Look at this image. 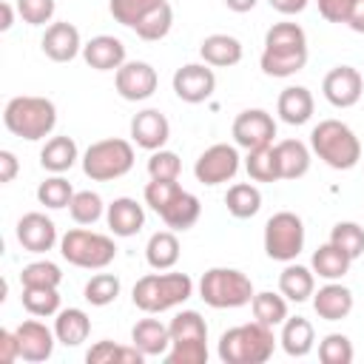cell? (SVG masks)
<instances>
[{
    "label": "cell",
    "instance_id": "cell-6",
    "mask_svg": "<svg viewBox=\"0 0 364 364\" xmlns=\"http://www.w3.org/2000/svg\"><path fill=\"white\" fill-rule=\"evenodd\" d=\"M256 296L250 276L236 267H210L199 279V299L213 310H236Z\"/></svg>",
    "mask_w": 364,
    "mask_h": 364
},
{
    "label": "cell",
    "instance_id": "cell-36",
    "mask_svg": "<svg viewBox=\"0 0 364 364\" xmlns=\"http://www.w3.org/2000/svg\"><path fill=\"white\" fill-rule=\"evenodd\" d=\"M171 26H173V9H171V3H168V0H162L156 9H151V11H148L136 26H134V31H136V37H139V40L156 43V40L168 37Z\"/></svg>",
    "mask_w": 364,
    "mask_h": 364
},
{
    "label": "cell",
    "instance_id": "cell-1",
    "mask_svg": "<svg viewBox=\"0 0 364 364\" xmlns=\"http://www.w3.org/2000/svg\"><path fill=\"white\" fill-rule=\"evenodd\" d=\"M259 65L267 77H293L307 65V34L299 23H273L264 34Z\"/></svg>",
    "mask_w": 364,
    "mask_h": 364
},
{
    "label": "cell",
    "instance_id": "cell-2",
    "mask_svg": "<svg viewBox=\"0 0 364 364\" xmlns=\"http://www.w3.org/2000/svg\"><path fill=\"white\" fill-rule=\"evenodd\" d=\"M191 296H193V279L188 273H168V270L145 273L142 279H136L131 290L134 307H139L148 316L173 310L185 304Z\"/></svg>",
    "mask_w": 364,
    "mask_h": 364
},
{
    "label": "cell",
    "instance_id": "cell-44",
    "mask_svg": "<svg viewBox=\"0 0 364 364\" xmlns=\"http://www.w3.org/2000/svg\"><path fill=\"white\" fill-rule=\"evenodd\" d=\"M63 282V273L54 262L48 259H40V262H28L23 270H20V284L23 287H60Z\"/></svg>",
    "mask_w": 364,
    "mask_h": 364
},
{
    "label": "cell",
    "instance_id": "cell-26",
    "mask_svg": "<svg viewBox=\"0 0 364 364\" xmlns=\"http://www.w3.org/2000/svg\"><path fill=\"white\" fill-rule=\"evenodd\" d=\"M199 216H202V202L185 188L159 210V219L171 230H188V228H193L199 222Z\"/></svg>",
    "mask_w": 364,
    "mask_h": 364
},
{
    "label": "cell",
    "instance_id": "cell-47",
    "mask_svg": "<svg viewBox=\"0 0 364 364\" xmlns=\"http://www.w3.org/2000/svg\"><path fill=\"white\" fill-rule=\"evenodd\" d=\"M179 171H182V162L173 151H151L148 156V176L151 179H179Z\"/></svg>",
    "mask_w": 364,
    "mask_h": 364
},
{
    "label": "cell",
    "instance_id": "cell-43",
    "mask_svg": "<svg viewBox=\"0 0 364 364\" xmlns=\"http://www.w3.org/2000/svg\"><path fill=\"white\" fill-rule=\"evenodd\" d=\"M330 242L341 247L353 262L364 256V228L358 222H336L330 230Z\"/></svg>",
    "mask_w": 364,
    "mask_h": 364
},
{
    "label": "cell",
    "instance_id": "cell-24",
    "mask_svg": "<svg viewBox=\"0 0 364 364\" xmlns=\"http://www.w3.org/2000/svg\"><path fill=\"white\" fill-rule=\"evenodd\" d=\"M313 108H316L313 94L304 85H287L279 94V100H276V114L287 125H304V122H310Z\"/></svg>",
    "mask_w": 364,
    "mask_h": 364
},
{
    "label": "cell",
    "instance_id": "cell-34",
    "mask_svg": "<svg viewBox=\"0 0 364 364\" xmlns=\"http://www.w3.org/2000/svg\"><path fill=\"white\" fill-rule=\"evenodd\" d=\"M250 310H253V318L267 324V327H282L284 318H287V299L282 293H273V290H262L253 296L250 301Z\"/></svg>",
    "mask_w": 364,
    "mask_h": 364
},
{
    "label": "cell",
    "instance_id": "cell-37",
    "mask_svg": "<svg viewBox=\"0 0 364 364\" xmlns=\"http://www.w3.org/2000/svg\"><path fill=\"white\" fill-rule=\"evenodd\" d=\"M245 171H247V176H250L253 182H279L282 173H279V162H276L273 145L247 151V156H245Z\"/></svg>",
    "mask_w": 364,
    "mask_h": 364
},
{
    "label": "cell",
    "instance_id": "cell-10",
    "mask_svg": "<svg viewBox=\"0 0 364 364\" xmlns=\"http://www.w3.org/2000/svg\"><path fill=\"white\" fill-rule=\"evenodd\" d=\"M236 173H239V151H236V145H228V142H216V145L205 148L199 154V159L193 162L196 182H202L208 188L230 182Z\"/></svg>",
    "mask_w": 364,
    "mask_h": 364
},
{
    "label": "cell",
    "instance_id": "cell-22",
    "mask_svg": "<svg viewBox=\"0 0 364 364\" xmlns=\"http://www.w3.org/2000/svg\"><path fill=\"white\" fill-rule=\"evenodd\" d=\"M131 344L145 358H159L171 350V330L159 318H139L131 330Z\"/></svg>",
    "mask_w": 364,
    "mask_h": 364
},
{
    "label": "cell",
    "instance_id": "cell-42",
    "mask_svg": "<svg viewBox=\"0 0 364 364\" xmlns=\"http://www.w3.org/2000/svg\"><path fill=\"white\" fill-rule=\"evenodd\" d=\"M68 213L77 225H94L102 219L105 213V205H102V196L94 193V191H77L71 205H68Z\"/></svg>",
    "mask_w": 364,
    "mask_h": 364
},
{
    "label": "cell",
    "instance_id": "cell-35",
    "mask_svg": "<svg viewBox=\"0 0 364 364\" xmlns=\"http://www.w3.org/2000/svg\"><path fill=\"white\" fill-rule=\"evenodd\" d=\"M85 361L88 364H142L145 355L131 344V347H122V344H114L108 338L97 341L88 353H85Z\"/></svg>",
    "mask_w": 364,
    "mask_h": 364
},
{
    "label": "cell",
    "instance_id": "cell-9",
    "mask_svg": "<svg viewBox=\"0 0 364 364\" xmlns=\"http://www.w3.org/2000/svg\"><path fill=\"white\" fill-rule=\"evenodd\" d=\"M304 250V222L293 210H279L264 222V253L273 262H296Z\"/></svg>",
    "mask_w": 364,
    "mask_h": 364
},
{
    "label": "cell",
    "instance_id": "cell-51",
    "mask_svg": "<svg viewBox=\"0 0 364 364\" xmlns=\"http://www.w3.org/2000/svg\"><path fill=\"white\" fill-rule=\"evenodd\" d=\"M17 358H20V344H17L14 330H0V361L11 364Z\"/></svg>",
    "mask_w": 364,
    "mask_h": 364
},
{
    "label": "cell",
    "instance_id": "cell-17",
    "mask_svg": "<svg viewBox=\"0 0 364 364\" xmlns=\"http://www.w3.org/2000/svg\"><path fill=\"white\" fill-rule=\"evenodd\" d=\"M17 242L28 253H48L57 245V225L40 210L23 213L17 219Z\"/></svg>",
    "mask_w": 364,
    "mask_h": 364
},
{
    "label": "cell",
    "instance_id": "cell-19",
    "mask_svg": "<svg viewBox=\"0 0 364 364\" xmlns=\"http://www.w3.org/2000/svg\"><path fill=\"white\" fill-rule=\"evenodd\" d=\"M105 222H108L114 236L128 239V236H136L145 228V210H142V205L136 199L119 196L105 208Z\"/></svg>",
    "mask_w": 364,
    "mask_h": 364
},
{
    "label": "cell",
    "instance_id": "cell-23",
    "mask_svg": "<svg viewBox=\"0 0 364 364\" xmlns=\"http://www.w3.org/2000/svg\"><path fill=\"white\" fill-rule=\"evenodd\" d=\"M242 43L233 37V34H208L202 43H199V57L202 63L213 65V68H230V65H239L242 63Z\"/></svg>",
    "mask_w": 364,
    "mask_h": 364
},
{
    "label": "cell",
    "instance_id": "cell-11",
    "mask_svg": "<svg viewBox=\"0 0 364 364\" xmlns=\"http://www.w3.org/2000/svg\"><path fill=\"white\" fill-rule=\"evenodd\" d=\"M173 94L188 102V105H199L205 100L213 97L216 91V74H213V65L208 63H185L173 71Z\"/></svg>",
    "mask_w": 364,
    "mask_h": 364
},
{
    "label": "cell",
    "instance_id": "cell-4",
    "mask_svg": "<svg viewBox=\"0 0 364 364\" xmlns=\"http://www.w3.org/2000/svg\"><path fill=\"white\" fill-rule=\"evenodd\" d=\"M3 125L9 128V134L26 142L46 139L57 125V105L48 97H34V94L11 97L3 108Z\"/></svg>",
    "mask_w": 364,
    "mask_h": 364
},
{
    "label": "cell",
    "instance_id": "cell-53",
    "mask_svg": "<svg viewBox=\"0 0 364 364\" xmlns=\"http://www.w3.org/2000/svg\"><path fill=\"white\" fill-rule=\"evenodd\" d=\"M267 3H270L273 11H279L284 17H293V14H301L310 0H267Z\"/></svg>",
    "mask_w": 364,
    "mask_h": 364
},
{
    "label": "cell",
    "instance_id": "cell-28",
    "mask_svg": "<svg viewBox=\"0 0 364 364\" xmlns=\"http://www.w3.org/2000/svg\"><path fill=\"white\" fill-rule=\"evenodd\" d=\"M273 151H276V162H279L282 179H301L310 171V148L301 139L273 142Z\"/></svg>",
    "mask_w": 364,
    "mask_h": 364
},
{
    "label": "cell",
    "instance_id": "cell-21",
    "mask_svg": "<svg viewBox=\"0 0 364 364\" xmlns=\"http://www.w3.org/2000/svg\"><path fill=\"white\" fill-rule=\"evenodd\" d=\"M82 60L94 71H117L125 63V46L114 34H97L82 46Z\"/></svg>",
    "mask_w": 364,
    "mask_h": 364
},
{
    "label": "cell",
    "instance_id": "cell-25",
    "mask_svg": "<svg viewBox=\"0 0 364 364\" xmlns=\"http://www.w3.org/2000/svg\"><path fill=\"white\" fill-rule=\"evenodd\" d=\"M279 344H282V350H284L290 358H304V355H310V350H313V344H316V330H313L310 318H304V316H287L284 324H282Z\"/></svg>",
    "mask_w": 364,
    "mask_h": 364
},
{
    "label": "cell",
    "instance_id": "cell-5",
    "mask_svg": "<svg viewBox=\"0 0 364 364\" xmlns=\"http://www.w3.org/2000/svg\"><path fill=\"white\" fill-rule=\"evenodd\" d=\"M310 151L333 171H350L361 162V142L341 119H321L310 131Z\"/></svg>",
    "mask_w": 364,
    "mask_h": 364
},
{
    "label": "cell",
    "instance_id": "cell-45",
    "mask_svg": "<svg viewBox=\"0 0 364 364\" xmlns=\"http://www.w3.org/2000/svg\"><path fill=\"white\" fill-rule=\"evenodd\" d=\"M353 341L344 333H327L318 341V358L321 364H353Z\"/></svg>",
    "mask_w": 364,
    "mask_h": 364
},
{
    "label": "cell",
    "instance_id": "cell-54",
    "mask_svg": "<svg viewBox=\"0 0 364 364\" xmlns=\"http://www.w3.org/2000/svg\"><path fill=\"white\" fill-rule=\"evenodd\" d=\"M344 26H350L355 34H364V0H358V3L353 6V11H350V17H347Z\"/></svg>",
    "mask_w": 364,
    "mask_h": 364
},
{
    "label": "cell",
    "instance_id": "cell-12",
    "mask_svg": "<svg viewBox=\"0 0 364 364\" xmlns=\"http://www.w3.org/2000/svg\"><path fill=\"white\" fill-rule=\"evenodd\" d=\"M230 136L239 148L253 151V148H264L273 145L276 136V119L264 111V108H245L236 114L233 125H230Z\"/></svg>",
    "mask_w": 364,
    "mask_h": 364
},
{
    "label": "cell",
    "instance_id": "cell-46",
    "mask_svg": "<svg viewBox=\"0 0 364 364\" xmlns=\"http://www.w3.org/2000/svg\"><path fill=\"white\" fill-rule=\"evenodd\" d=\"M162 0H108V11L119 26L134 28L151 9H156Z\"/></svg>",
    "mask_w": 364,
    "mask_h": 364
},
{
    "label": "cell",
    "instance_id": "cell-13",
    "mask_svg": "<svg viewBox=\"0 0 364 364\" xmlns=\"http://www.w3.org/2000/svg\"><path fill=\"white\" fill-rule=\"evenodd\" d=\"M159 85V77H156V68L151 63H142V60H125L117 71H114V88L122 100L128 102H142L148 97H154Z\"/></svg>",
    "mask_w": 364,
    "mask_h": 364
},
{
    "label": "cell",
    "instance_id": "cell-32",
    "mask_svg": "<svg viewBox=\"0 0 364 364\" xmlns=\"http://www.w3.org/2000/svg\"><path fill=\"white\" fill-rule=\"evenodd\" d=\"M179 253L182 247H179L176 230H156L145 245V262L154 270H171L179 262Z\"/></svg>",
    "mask_w": 364,
    "mask_h": 364
},
{
    "label": "cell",
    "instance_id": "cell-14",
    "mask_svg": "<svg viewBox=\"0 0 364 364\" xmlns=\"http://www.w3.org/2000/svg\"><path fill=\"white\" fill-rule=\"evenodd\" d=\"M321 94L333 108H353L364 94V77L353 65H336L324 74Z\"/></svg>",
    "mask_w": 364,
    "mask_h": 364
},
{
    "label": "cell",
    "instance_id": "cell-3",
    "mask_svg": "<svg viewBox=\"0 0 364 364\" xmlns=\"http://www.w3.org/2000/svg\"><path fill=\"white\" fill-rule=\"evenodd\" d=\"M273 350H276L273 327H267L256 318L225 330L219 336V347H216L219 361H225V364H264V361H270Z\"/></svg>",
    "mask_w": 364,
    "mask_h": 364
},
{
    "label": "cell",
    "instance_id": "cell-29",
    "mask_svg": "<svg viewBox=\"0 0 364 364\" xmlns=\"http://www.w3.org/2000/svg\"><path fill=\"white\" fill-rule=\"evenodd\" d=\"M54 336L63 347H80L91 336V318L80 307H65L54 318Z\"/></svg>",
    "mask_w": 364,
    "mask_h": 364
},
{
    "label": "cell",
    "instance_id": "cell-55",
    "mask_svg": "<svg viewBox=\"0 0 364 364\" xmlns=\"http://www.w3.org/2000/svg\"><path fill=\"white\" fill-rule=\"evenodd\" d=\"M14 9H17V6H11V3H3V6H0V11H3V23H0V31H9V28L14 26Z\"/></svg>",
    "mask_w": 364,
    "mask_h": 364
},
{
    "label": "cell",
    "instance_id": "cell-33",
    "mask_svg": "<svg viewBox=\"0 0 364 364\" xmlns=\"http://www.w3.org/2000/svg\"><path fill=\"white\" fill-rule=\"evenodd\" d=\"M225 208L233 219H250L262 208V191L253 182H236L225 193Z\"/></svg>",
    "mask_w": 364,
    "mask_h": 364
},
{
    "label": "cell",
    "instance_id": "cell-38",
    "mask_svg": "<svg viewBox=\"0 0 364 364\" xmlns=\"http://www.w3.org/2000/svg\"><path fill=\"white\" fill-rule=\"evenodd\" d=\"M74 193H77V191L71 188V182H68L63 173H54V176H48L46 182L37 185V202H40L43 208H48V210L68 208L71 199H74Z\"/></svg>",
    "mask_w": 364,
    "mask_h": 364
},
{
    "label": "cell",
    "instance_id": "cell-50",
    "mask_svg": "<svg viewBox=\"0 0 364 364\" xmlns=\"http://www.w3.org/2000/svg\"><path fill=\"white\" fill-rule=\"evenodd\" d=\"M318 3V14L327 20V23H347V17H350V11H353V6L358 3V0H316Z\"/></svg>",
    "mask_w": 364,
    "mask_h": 364
},
{
    "label": "cell",
    "instance_id": "cell-30",
    "mask_svg": "<svg viewBox=\"0 0 364 364\" xmlns=\"http://www.w3.org/2000/svg\"><path fill=\"white\" fill-rule=\"evenodd\" d=\"M77 159H80V151L71 136H51L40 151V165L48 173H65L77 165Z\"/></svg>",
    "mask_w": 364,
    "mask_h": 364
},
{
    "label": "cell",
    "instance_id": "cell-49",
    "mask_svg": "<svg viewBox=\"0 0 364 364\" xmlns=\"http://www.w3.org/2000/svg\"><path fill=\"white\" fill-rule=\"evenodd\" d=\"M14 6H17V14L23 17V23H28V26L51 23L54 9H57L54 0H14Z\"/></svg>",
    "mask_w": 364,
    "mask_h": 364
},
{
    "label": "cell",
    "instance_id": "cell-15",
    "mask_svg": "<svg viewBox=\"0 0 364 364\" xmlns=\"http://www.w3.org/2000/svg\"><path fill=\"white\" fill-rule=\"evenodd\" d=\"M14 336H17V344H20V358L28 361V364L48 361L51 353H54V344H57L54 330H48L43 321H37V316L20 321L14 327Z\"/></svg>",
    "mask_w": 364,
    "mask_h": 364
},
{
    "label": "cell",
    "instance_id": "cell-8",
    "mask_svg": "<svg viewBox=\"0 0 364 364\" xmlns=\"http://www.w3.org/2000/svg\"><path fill=\"white\" fill-rule=\"evenodd\" d=\"M80 162H82V173L88 179L111 182V179L125 176L134 168V145L128 139H119V136L100 139V142H91L85 148Z\"/></svg>",
    "mask_w": 364,
    "mask_h": 364
},
{
    "label": "cell",
    "instance_id": "cell-31",
    "mask_svg": "<svg viewBox=\"0 0 364 364\" xmlns=\"http://www.w3.org/2000/svg\"><path fill=\"white\" fill-rule=\"evenodd\" d=\"M350 264H353V259H350L341 247H336L333 242L318 245V247L313 250V259H310L313 273H316L318 279H327V282L344 279V276L350 273Z\"/></svg>",
    "mask_w": 364,
    "mask_h": 364
},
{
    "label": "cell",
    "instance_id": "cell-7",
    "mask_svg": "<svg viewBox=\"0 0 364 364\" xmlns=\"http://www.w3.org/2000/svg\"><path fill=\"white\" fill-rule=\"evenodd\" d=\"M60 253L74 267H82V270H105L117 259V245L105 233L85 230V228H71L60 239Z\"/></svg>",
    "mask_w": 364,
    "mask_h": 364
},
{
    "label": "cell",
    "instance_id": "cell-40",
    "mask_svg": "<svg viewBox=\"0 0 364 364\" xmlns=\"http://www.w3.org/2000/svg\"><path fill=\"white\" fill-rule=\"evenodd\" d=\"M171 344L173 341H208V324L196 310H179L171 324Z\"/></svg>",
    "mask_w": 364,
    "mask_h": 364
},
{
    "label": "cell",
    "instance_id": "cell-56",
    "mask_svg": "<svg viewBox=\"0 0 364 364\" xmlns=\"http://www.w3.org/2000/svg\"><path fill=\"white\" fill-rule=\"evenodd\" d=\"M256 3H259V0H225V6H228L230 11H236V14H245V11H250Z\"/></svg>",
    "mask_w": 364,
    "mask_h": 364
},
{
    "label": "cell",
    "instance_id": "cell-48",
    "mask_svg": "<svg viewBox=\"0 0 364 364\" xmlns=\"http://www.w3.org/2000/svg\"><path fill=\"white\" fill-rule=\"evenodd\" d=\"M179 191H182V185H179L176 179H151V182L145 185V205H148L154 213H159Z\"/></svg>",
    "mask_w": 364,
    "mask_h": 364
},
{
    "label": "cell",
    "instance_id": "cell-18",
    "mask_svg": "<svg viewBox=\"0 0 364 364\" xmlns=\"http://www.w3.org/2000/svg\"><path fill=\"white\" fill-rule=\"evenodd\" d=\"M171 136V122L162 111L156 108H142L134 114L131 119V139L136 142V148H145V151H159L165 148Z\"/></svg>",
    "mask_w": 364,
    "mask_h": 364
},
{
    "label": "cell",
    "instance_id": "cell-41",
    "mask_svg": "<svg viewBox=\"0 0 364 364\" xmlns=\"http://www.w3.org/2000/svg\"><path fill=\"white\" fill-rule=\"evenodd\" d=\"M119 287L122 284H119V276L117 273H97V276H91L85 282L82 296H85V301L91 307H108L111 301H117Z\"/></svg>",
    "mask_w": 364,
    "mask_h": 364
},
{
    "label": "cell",
    "instance_id": "cell-52",
    "mask_svg": "<svg viewBox=\"0 0 364 364\" xmlns=\"http://www.w3.org/2000/svg\"><path fill=\"white\" fill-rule=\"evenodd\" d=\"M17 171H20V162H17V156L11 154V151H0V182L3 185H9V182H14V176H17Z\"/></svg>",
    "mask_w": 364,
    "mask_h": 364
},
{
    "label": "cell",
    "instance_id": "cell-16",
    "mask_svg": "<svg viewBox=\"0 0 364 364\" xmlns=\"http://www.w3.org/2000/svg\"><path fill=\"white\" fill-rule=\"evenodd\" d=\"M82 37H80V28L68 20H60V23H51L40 40V48L48 60L54 63H71L77 54H82Z\"/></svg>",
    "mask_w": 364,
    "mask_h": 364
},
{
    "label": "cell",
    "instance_id": "cell-39",
    "mask_svg": "<svg viewBox=\"0 0 364 364\" xmlns=\"http://www.w3.org/2000/svg\"><path fill=\"white\" fill-rule=\"evenodd\" d=\"M20 301L26 307V313L37 316V318H48V316L60 313V293H57V287H23Z\"/></svg>",
    "mask_w": 364,
    "mask_h": 364
},
{
    "label": "cell",
    "instance_id": "cell-27",
    "mask_svg": "<svg viewBox=\"0 0 364 364\" xmlns=\"http://www.w3.org/2000/svg\"><path fill=\"white\" fill-rule=\"evenodd\" d=\"M279 293L287 301H296V304L313 299V293H316V273H313V267L287 262L284 270L279 273Z\"/></svg>",
    "mask_w": 364,
    "mask_h": 364
},
{
    "label": "cell",
    "instance_id": "cell-20",
    "mask_svg": "<svg viewBox=\"0 0 364 364\" xmlns=\"http://www.w3.org/2000/svg\"><path fill=\"white\" fill-rule=\"evenodd\" d=\"M313 310L324 321H341L353 313V290L341 282H327L313 293Z\"/></svg>",
    "mask_w": 364,
    "mask_h": 364
}]
</instances>
